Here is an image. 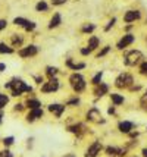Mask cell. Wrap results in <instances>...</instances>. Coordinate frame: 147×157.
<instances>
[{"instance_id":"cell-17","label":"cell","mask_w":147,"mask_h":157,"mask_svg":"<svg viewBox=\"0 0 147 157\" xmlns=\"http://www.w3.org/2000/svg\"><path fill=\"white\" fill-rule=\"evenodd\" d=\"M62 24V16L60 13H55L52 16V19H50V24H49V28L50 29H53V28H57L59 25Z\"/></svg>"},{"instance_id":"cell-45","label":"cell","mask_w":147,"mask_h":157,"mask_svg":"<svg viewBox=\"0 0 147 157\" xmlns=\"http://www.w3.org/2000/svg\"><path fill=\"white\" fill-rule=\"evenodd\" d=\"M65 157H75L74 154H68V156H65Z\"/></svg>"},{"instance_id":"cell-6","label":"cell","mask_w":147,"mask_h":157,"mask_svg":"<svg viewBox=\"0 0 147 157\" xmlns=\"http://www.w3.org/2000/svg\"><path fill=\"white\" fill-rule=\"evenodd\" d=\"M59 90V81H57L56 78L53 76V78H50L47 82H44L41 85V91L43 93H55Z\"/></svg>"},{"instance_id":"cell-41","label":"cell","mask_w":147,"mask_h":157,"mask_svg":"<svg viewBox=\"0 0 147 157\" xmlns=\"http://www.w3.org/2000/svg\"><path fill=\"white\" fill-rule=\"evenodd\" d=\"M35 82H37V84H41V82H43V76H35Z\"/></svg>"},{"instance_id":"cell-38","label":"cell","mask_w":147,"mask_h":157,"mask_svg":"<svg viewBox=\"0 0 147 157\" xmlns=\"http://www.w3.org/2000/svg\"><path fill=\"white\" fill-rule=\"evenodd\" d=\"M141 104H143V106H147V91L143 94V97H141Z\"/></svg>"},{"instance_id":"cell-23","label":"cell","mask_w":147,"mask_h":157,"mask_svg":"<svg viewBox=\"0 0 147 157\" xmlns=\"http://www.w3.org/2000/svg\"><path fill=\"white\" fill-rule=\"evenodd\" d=\"M35 10H37V12H47V10H49V5H47L44 0H40V2L35 5Z\"/></svg>"},{"instance_id":"cell-9","label":"cell","mask_w":147,"mask_h":157,"mask_svg":"<svg viewBox=\"0 0 147 157\" xmlns=\"http://www.w3.org/2000/svg\"><path fill=\"white\" fill-rule=\"evenodd\" d=\"M87 119H88L90 122H97V123L105 122V121L102 119V115H100L99 109H96V107H93L91 110H88V113H87Z\"/></svg>"},{"instance_id":"cell-8","label":"cell","mask_w":147,"mask_h":157,"mask_svg":"<svg viewBox=\"0 0 147 157\" xmlns=\"http://www.w3.org/2000/svg\"><path fill=\"white\" fill-rule=\"evenodd\" d=\"M102 148H103L102 143H100V141H94V143H93L90 147L87 148V151H85V156H84V157H96L99 153L102 151Z\"/></svg>"},{"instance_id":"cell-19","label":"cell","mask_w":147,"mask_h":157,"mask_svg":"<svg viewBox=\"0 0 147 157\" xmlns=\"http://www.w3.org/2000/svg\"><path fill=\"white\" fill-rule=\"evenodd\" d=\"M10 40H12V47H21L24 43V37L21 34H12Z\"/></svg>"},{"instance_id":"cell-28","label":"cell","mask_w":147,"mask_h":157,"mask_svg":"<svg viewBox=\"0 0 147 157\" xmlns=\"http://www.w3.org/2000/svg\"><path fill=\"white\" fill-rule=\"evenodd\" d=\"M46 74H47V76L53 78V76H56V74H57V68H55V66H47V68H46Z\"/></svg>"},{"instance_id":"cell-31","label":"cell","mask_w":147,"mask_h":157,"mask_svg":"<svg viewBox=\"0 0 147 157\" xmlns=\"http://www.w3.org/2000/svg\"><path fill=\"white\" fill-rule=\"evenodd\" d=\"M15 141L14 137H6L5 140H3V144H5V147H9V145H12Z\"/></svg>"},{"instance_id":"cell-27","label":"cell","mask_w":147,"mask_h":157,"mask_svg":"<svg viewBox=\"0 0 147 157\" xmlns=\"http://www.w3.org/2000/svg\"><path fill=\"white\" fill-rule=\"evenodd\" d=\"M7 103H9V97L6 94H3V93H0V110L3 109Z\"/></svg>"},{"instance_id":"cell-42","label":"cell","mask_w":147,"mask_h":157,"mask_svg":"<svg viewBox=\"0 0 147 157\" xmlns=\"http://www.w3.org/2000/svg\"><path fill=\"white\" fill-rule=\"evenodd\" d=\"M15 109H16V110H22V109H24V104H16V106H15Z\"/></svg>"},{"instance_id":"cell-26","label":"cell","mask_w":147,"mask_h":157,"mask_svg":"<svg viewBox=\"0 0 147 157\" xmlns=\"http://www.w3.org/2000/svg\"><path fill=\"white\" fill-rule=\"evenodd\" d=\"M94 29H96V25H94V24H85L84 27L81 28V31H83L84 34H87V33L90 34V33H93Z\"/></svg>"},{"instance_id":"cell-43","label":"cell","mask_w":147,"mask_h":157,"mask_svg":"<svg viewBox=\"0 0 147 157\" xmlns=\"http://www.w3.org/2000/svg\"><path fill=\"white\" fill-rule=\"evenodd\" d=\"M113 113H115V107H110L109 109V115H113Z\"/></svg>"},{"instance_id":"cell-12","label":"cell","mask_w":147,"mask_h":157,"mask_svg":"<svg viewBox=\"0 0 147 157\" xmlns=\"http://www.w3.org/2000/svg\"><path fill=\"white\" fill-rule=\"evenodd\" d=\"M141 18V13L140 10H134V9H131V10H128V12H125V15H124V21L125 22H134V21L140 19Z\"/></svg>"},{"instance_id":"cell-33","label":"cell","mask_w":147,"mask_h":157,"mask_svg":"<svg viewBox=\"0 0 147 157\" xmlns=\"http://www.w3.org/2000/svg\"><path fill=\"white\" fill-rule=\"evenodd\" d=\"M68 0H52V5L53 6H60V5H65Z\"/></svg>"},{"instance_id":"cell-30","label":"cell","mask_w":147,"mask_h":157,"mask_svg":"<svg viewBox=\"0 0 147 157\" xmlns=\"http://www.w3.org/2000/svg\"><path fill=\"white\" fill-rule=\"evenodd\" d=\"M109 50H110V46H106V47H103V50H100L97 53V57L100 59V57H103V56H106L107 53H109Z\"/></svg>"},{"instance_id":"cell-13","label":"cell","mask_w":147,"mask_h":157,"mask_svg":"<svg viewBox=\"0 0 147 157\" xmlns=\"http://www.w3.org/2000/svg\"><path fill=\"white\" fill-rule=\"evenodd\" d=\"M65 107H66L65 104H57V103H56V104H50V106H49V112H52V113H53L56 117H60V116H62V113L65 112Z\"/></svg>"},{"instance_id":"cell-1","label":"cell","mask_w":147,"mask_h":157,"mask_svg":"<svg viewBox=\"0 0 147 157\" xmlns=\"http://www.w3.org/2000/svg\"><path fill=\"white\" fill-rule=\"evenodd\" d=\"M5 88L10 90L12 96L14 97H19L22 96V93H31L33 91V87L31 85H27L25 82L19 79V78H12L9 82L5 84Z\"/></svg>"},{"instance_id":"cell-25","label":"cell","mask_w":147,"mask_h":157,"mask_svg":"<svg viewBox=\"0 0 147 157\" xmlns=\"http://www.w3.org/2000/svg\"><path fill=\"white\" fill-rule=\"evenodd\" d=\"M110 100H112V103L115 104V106H119V104L124 103V97L116 94V93H112V94H110Z\"/></svg>"},{"instance_id":"cell-32","label":"cell","mask_w":147,"mask_h":157,"mask_svg":"<svg viewBox=\"0 0 147 157\" xmlns=\"http://www.w3.org/2000/svg\"><path fill=\"white\" fill-rule=\"evenodd\" d=\"M140 74L147 75V62H143V63L140 65Z\"/></svg>"},{"instance_id":"cell-24","label":"cell","mask_w":147,"mask_h":157,"mask_svg":"<svg viewBox=\"0 0 147 157\" xmlns=\"http://www.w3.org/2000/svg\"><path fill=\"white\" fill-rule=\"evenodd\" d=\"M0 53L3 55H12L14 53V48L10 46H7L6 43H0Z\"/></svg>"},{"instance_id":"cell-22","label":"cell","mask_w":147,"mask_h":157,"mask_svg":"<svg viewBox=\"0 0 147 157\" xmlns=\"http://www.w3.org/2000/svg\"><path fill=\"white\" fill-rule=\"evenodd\" d=\"M99 43H100V40H99L96 35H91L90 38H88V48H90L91 52L93 50H96V48L99 47Z\"/></svg>"},{"instance_id":"cell-16","label":"cell","mask_w":147,"mask_h":157,"mask_svg":"<svg viewBox=\"0 0 147 157\" xmlns=\"http://www.w3.org/2000/svg\"><path fill=\"white\" fill-rule=\"evenodd\" d=\"M134 128V123L130 122V121H122V122H119L118 125V129L122 132V134H130Z\"/></svg>"},{"instance_id":"cell-14","label":"cell","mask_w":147,"mask_h":157,"mask_svg":"<svg viewBox=\"0 0 147 157\" xmlns=\"http://www.w3.org/2000/svg\"><path fill=\"white\" fill-rule=\"evenodd\" d=\"M106 154L110 157H122L125 156V150L124 148H118V147H107L106 148Z\"/></svg>"},{"instance_id":"cell-29","label":"cell","mask_w":147,"mask_h":157,"mask_svg":"<svg viewBox=\"0 0 147 157\" xmlns=\"http://www.w3.org/2000/svg\"><path fill=\"white\" fill-rule=\"evenodd\" d=\"M102 76H103V72H99V74H96V75H94V78L91 79L93 85H97V84H100V82H102Z\"/></svg>"},{"instance_id":"cell-18","label":"cell","mask_w":147,"mask_h":157,"mask_svg":"<svg viewBox=\"0 0 147 157\" xmlns=\"http://www.w3.org/2000/svg\"><path fill=\"white\" fill-rule=\"evenodd\" d=\"M68 131L72 132V134H77V135H81L85 131V126L83 123H77V125H72V126H68Z\"/></svg>"},{"instance_id":"cell-3","label":"cell","mask_w":147,"mask_h":157,"mask_svg":"<svg viewBox=\"0 0 147 157\" xmlns=\"http://www.w3.org/2000/svg\"><path fill=\"white\" fill-rule=\"evenodd\" d=\"M69 82H71V87H72V90L75 91V93H83L85 90V79L84 76L81 75V74H72V75L69 76Z\"/></svg>"},{"instance_id":"cell-10","label":"cell","mask_w":147,"mask_h":157,"mask_svg":"<svg viewBox=\"0 0 147 157\" xmlns=\"http://www.w3.org/2000/svg\"><path fill=\"white\" fill-rule=\"evenodd\" d=\"M134 40H135V37H134L133 34H125L121 40H119V43H118V46H116V47H118L119 50H124V48L128 47L130 44H133Z\"/></svg>"},{"instance_id":"cell-39","label":"cell","mask_w":147,"mask_h":157,"mask_svg":"<svg viewBox=\"0 0 147 157\" xmlns=\"http://www.w3.org/2000/svg\"><path fill=\"white\" fill-rule=\"evenodd\" d=\"M90 53H91L90 48H81V55L83 56H87V55H90Z\"/></svg>"},{"instance_id":"cell-21","label":"cell","mask_w":147,"mask_h":157,"mask_svg":"<svg viewBox=\"0 0 147 157\" xmlns=\"http://www.w3.org/2000/svg\"><path fill=\"white\" fill-rule=\"evenodd\" d=\"M66 66L71 68L72 71H79V69H84L85 68V63H74L72 59H68L66 60Z\"/></svg>"},{"instance_id":"cell-20","label":"cell","mask_w":147,"mask_h":157,"mask_svg":"<svg viewBox=\"0 0 147 157\" xmlns=\"http://www.w3.org/2000/svg\"><path fill=\"white\" fill-rule=\"evenodd\" d=\"M27 107H28L29 110L38 109V107H41V101H40L38 98H28V100H27Z\"/></svg>"},{"instance_id":"cell-37","label":"cell","mask_w":147,"mask_h":157,"mask_svg":"<svg viewBox=\"0 0 147 157\" xmlns=\"http://www.w3.org/2000/svg\"><path fill=\"white\" fill-rule=\"evenodd\" d=\"M7 27V21L6 19H0V31H3Z\"/></svg>"},{"instance_id":"cell-7","label":"cell","mask_w":147,"mask_h":157,"mask_svg":"<svg viewBox=\"0 0 147 157\" xmlns=\"http://www.w3.org/2000/svg\"><path fill=\"white\" fill-rule=\"evenodd\" d=\"M38 53V47L35 44H29L27 47H22L21 50H18V55L21 57H33Z\"/></svg>"},{"instance_id":"cell-35","label":"cell","mask_w":147,"mask_h":157,"mask_svg":"<svg viewBox=\"0 0 147 157\" xmlns=\"http://www.w3.org/2000/svg\"><path fill=\"white\" fill-rule=\"evenodd\" d=\"M0 157H14L12 153L9 150H5V151H0Z\"/></svg>"},{"instance_id":"cell-11","label":"cell","mask_w":147,"mask_h":157,"mask_svg":"<svg viewBox=\"0 0 147 157\" xmlns=\"http://www.w3.org/2000/svg\"><path fill=\"white\" fill-rule=\"evenodd\" d=\"M43 115H44V112H43L41 107H38V109H31L29 113L27 115V122H35L37 119L43 117Z\"/></svg>"},{"instance_id":"cell-40","label":"cell","mask_w":147,"mask_h":157,"mask_svg":"<svg viewBox=\"0 0 147 157\" xmlns=\"http://www.w3.org/2000/svg\"><path fill=\"white\" fill-rule=\"evenodd\" d=\"M6 71V63H0V72H5Z\"/></svg>"},{"instance_id":"cell-34","label":"cell","mask_w":147,"mask_h":157,"mask_svg":"<svg viewBox=\"0 0 147 157\" xmlns=\"http://www.w3.org/2000/svg\"><path fill=\"white\" fill-rule=\"evenodd\" d=\"M115 22H116V19H115V18H112V19L109 21V24H107V25L105 27V31H109V29H110V28L115 25Z\"/></svg>"},{"instance_id":"cell-44","label":"cell","mask_w":147,"mask_h":157,"mask_svg":"<svg viewBox=\"0 0 147 157\" xmlns=\"http://www.w3.org/2000/svg\"><path fill=\"white\" fill-rule=\"evenodd\" d=\"M141 153H143V156H144V157H147V148H143V151H141Z\"/></svg>"},{"instance_id":"cell-15","label":"cell","mask_w":147,"mask_h":157,"mask_svg":"<svg viewBox=\"0 0 147 157\" xmlns=\"http://www.w3.org/2000/svg\"><path fill=\"white\" fill-rule=\"evenodd\" d=\"M96 88H94V94L97 97H103L105 94H107V91H109V85L105 84V82H100L97 85H94Z\"/></svg>"},{"instance_id":"cell-4","label":"cell","mask_w":147,"mask_h":157,"mask_svg":"<svg viewBox=\"0 0 147 157\" xmlns=\"http://www.w3.org/2000/svg\"><path fill=\"white\" fill-rule=\"evenodd\" d=\"M134 84V78L131 74H121V75L116 78V81H115V85L118 87V88H130V87H133Z\"/></svg>"},{"instance_id":"cell-2","label":"cell","mask_w":147,"mask_h":157,"mask_svg":"<svg viewBox=\"0 0 147 157\" xmlns=\"http://www.w3.org/2000/svg\"><path fill=\"white\" fill-rule=\"evenodd\" d=\"M144 59V56L141 53L140 50H131V52H128L125 53L124 56V63H125L126 66H137V65H140L141 62Z\"/></svg>"},{"instance_id":"cell-5","label":"cell","mask_w":147,"mask_h":157,"mask_svg":"<svg viewBox=\"0 0 147 157\" xmlns=\"http://www.w3.org/2000/svg\"><path fill=\"white\" fill-rule=\"evenodd\" d=\"M14 25H16V27H22L25 31H34L35 27H37V24H35V22L25 19V18H21V16L15 18V19H14Z\"/></svg>"},{"instance_id":"cell-36","label":"cell","mask_w":147,"mask_h":157,"mask_svg":"<svg viewBox=\"0 0 147 157\" xmlns=\"http://www.w3.org/2000/svg\"><path fill=\"white\" fill-rule=\"evenodd\" d=\"M77 104H79V100H78V98H72V100H69V101H68V104H66V106H77Z\"/></svg>"}]
</instances>
